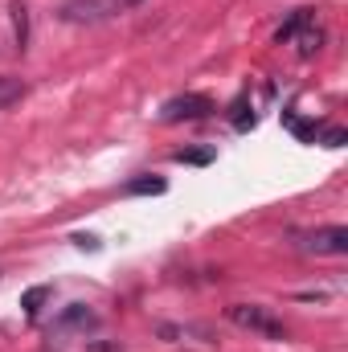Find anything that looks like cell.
I'll return each mask as SVG.
<instances>
[{
    "label": "cell",
    "mask_w": 348,
    "mask_h": 352,
    "mask_svg": "<svg viewBox=\"0 0 348 352\" xmlns=\"http://www.w3.org/2000/svg\"><path fill=\"white\" fill-rule=\"evenodd\" d=\"M226 316H230V324L254 332L262 340H287V324H283L270 307H262V303H230Z\"/></svg>",
    "instance_id": "obj_1"
},
{
    "label": "cell",
    "mask_w": 348,
    "mask_h": 352,
    "mask_svg": "<svg viewBox=\"0 0 348 352\" xmlns=\"http://www.w3.org/2000/svg\"><path fill=\"white\" fill-rule=\"evenodd\" d=\"M98 328V316L90 311L87 303H70L58 320H54V332H50V340L54 344H66V340H87V332Z\"/></svg>",
    "instance_id": "obj_2"
},
{
    "label": "cell",
    "mask_w": 348,
    "mask_h": 352,
    "mask_svg": "<svg viewBox=\"0 0 348 352\" xmlns=\"http://www.w3.org/2000/svg\"><path fill=\"white\" fill-rule=\"evenodd\" d=\"M217 107L205 98V94H176L160 107V119L164 123H188V119H209Z\"/></svg>",
    "instance_id": "obj_3"
},
{
    "label": "cell",
    "mask_w": 348,
    "mask_h": 352,
    "mask_svg": "<svg viewBox=\"0 0 348 352\" xmlns=\"http://www.w3.org/2000/svg\"><path fill=\"white\" fill-rule=\"evenodd\" d=\"M299 250L307 254H348V226H328V230H316V234H303L299 238Z\"/></svg>",
    "instance_id": "obj_4"
},
{
    "label": "cell",
    "mask_w": 348,
    "mask_h": 352,
    "mask_svg": "<svg viewBox=\"0 0 348 352\" xmlns=\"http://www.w3.org/2000/svg\"><path fill=\"white\" fill-rule=\"evenodd\" d=\"M111 8H115V0H70V4H62V21H102V16H111Z\"/></svg>",
    "instance_id": "obj_5"
},
{
    "label": "cell",
    "mask_w": 348,
    "mask_h": 352,
    "mask_svg": "<svg viewBox=\"0 0 348 352\" xmlns=\"http://www.w3.org/2000/svg\"><path fill=\"white\" fill-rule=\"evenodd\" d=\"M164 188H168V180H164V176H135V180H127V188H123V192H127V197H160V192H164Z\"/></svg>",
    "instance_id": "obj_6"
},
{
    "label": "cell",
    "mask_w": 348,
    "mask_h": 352,
    "mask_svg": "<svg viewBox=\"0 0 348 352\" xmlns=\"http://www.w3.org/2000/svg\"><path fill=\"white\" fill-rule=\"evenodd\" d=\"M307 21H312V8H295V12H291V16H287L279 29H274V41H279V45H283V41H291V37H295V33H299Z\"/></svg>",
    "instance_id": "obj_7"
},
{
    "label": "cell",
    "mask_w": 348,
    "mask_h": 352,
    "mask_svg": "<svg viewBox=\"0 0 348 352\" xmlns=\"http://www.w3.org/2000/svg\"><path fill=\"white\" fill-rule=\"evenodd\" d=\"M50 295H54V287H29V291H25V299H21L25 316H29V320H37V316H41V303H45Z\"/></svg>",
    "instance_id": "obj_8"
},
{
    "label": "cell",
    "mask_w": 348,
    "mask_h": 352,
    "mask_svg": "<svg viewBox=\"0 0 348 352\" xmlns=\"http://www.w3.org/2000/svg\"><path fill=\"white\" fill-rule=\"evenodd\" d=\"M12 29H17V50L29 45V8L21 0H12Z\"/></svg>",
    "instance_id": "obj_9"
},
{
    "label": "cell",
    "mask_w": 348,
    "mask_h": 352,
    "mask_svg": "<svg viewBox=\"0 0 348 352\" xmlns=\"http://www.w3.org/2000/svg\"><path fill=\"white\" fill-rule=\"evenodd\" d=\"M17 98H25V82H21V78H12V74H0V111H4V107H12Z\"/></svg>",
    "instance_id": "obj_10"
},
{
    "label": "cell",
    "mask_w": 348,
    "mask_h": 352,
    "mask_svg": "<svg viewBox=\"0 0 348 352\" xmlns=\"http://www.w3.org/2000/svg\"><path fill=\"white\" fill-rule=\"evenodd\" d=\"M295 37H299V54H303V58H312V54L320 50V41H324V33H320V29H316L312 21H307V25H303V29H299Z\"/></svg>",
    "instance_id": "obj_11"
},
{
    "label": "cell",
    "mask_w": 348,
    "mask_h": 352,
    "mask_svg": "<svg viewBox=\"0 0 348 352\" xmlns=\"http://www.w3.org/2000/svg\"><path fill=\"white\" fill-rule=\"evenodd\" d=\"M176 164H209L213 160V152H173Z\"/></svg>",
    "instance_id": "obj_12"
},
{
    "label": "cell",
    "mask_w": 348,
    "mask_h": 352,
    "mask_svg": "<svg viewBox=\"0 0 348 352\" xmlns=\"http://www.w3.org/2000/svg\"><path fill=\"white\" fill-rule=\"evenodd\" d=\"M74 246H78V250H98V238H90V234H78V238H74Z\"/></svg>",
    "instance_id": "obj_13"
},
{
    "label": "cell",
    "mask_w": 348,
    "mask_h": 352,
    "mask_svg": "<svg viewBox=\"0 0 348 352\" xmlns=\"http://www.w3.org/2000/svg\"><path fill=\"white\" fill-rule=\"evenodd\" d=\"M123 4H144V0H123Z\"/></svg>",
    "instance_id": "obj_14"
}]
</instances>
